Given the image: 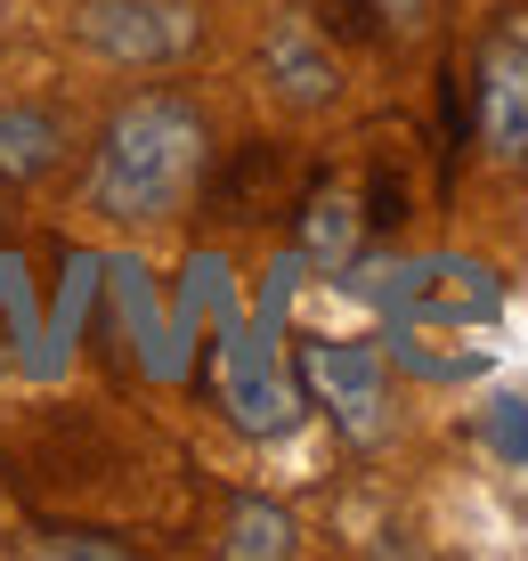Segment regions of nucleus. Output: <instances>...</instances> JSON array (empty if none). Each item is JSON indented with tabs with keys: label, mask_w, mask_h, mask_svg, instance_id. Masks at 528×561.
Masks as SVG:
<instances>
[{
	"label": "nucleus",
	"mask_w": 528,
	"mask_h": 561,
	"mask_svg": "<svg viewBox=\"0 0 528 561\" xmlns=\"http://www.w3.org/2000/svg\"><path fill=\"white\" fill-rule=\"evenodd\" d=\"M204 163H211L204 106L180 99V90H139L106 114V130L90 147V211H106L123 228L171 220L195 196Z\"/></svg>",
	"instance_id": "nucleus-1"
},
{
	"label": "nucleus",
	"mask_w": 528,
	"mask_h": 561,
	"mask_svg": "<svg viewBox=\"0 0 528 561\" xmlns=\"http://www.w3.org/2000/svg\"><path fill=\"white\" fill-rule=\"evenodd\" d=\"M366 301L382 309L390 325H480V318H496L504 309V285L487 277L480 261H463V253H439V261H406V268H375V277H349Z\"/></svg>",
	"instance_id": "nucleus-2"
},
{
	"label": "nucleus",
	"mask_w": 528,
	"mask_h": 561,
	"mask_svg": "<svg viewBox=\"0 0 528 561\" xmlns=\"http://www.w3.org/2000/svg\"><path fill=\"white\" fill-rule=\"evenodd\" d=\"M472 130L496 163L528 171V9L496 16L472 57Z\"/></svg>",
	"instance_id": "nucleus-3"
},
{
	"label": "nucleus",
	"mask_w": 528,
	"mask_h": 561,
	"mask_svg": "<svg viewBox=\"0 0 528 561\" xmlns=\"http://www.w3.org/2000/svg\"><path fill=\"white\" fill-rule=\"evenodd\" d=\"M195 0H73V42L106 66H171L195 49Z\"/></svg>",
	"instance_id": "nucleus-4"
},
{
	"label": "nucleus",
	"mask_w": 528,
	"mask_h": 561,
	"mask_svg": "<svg viewBox=\"0 0 528 561\" xmlns=\"http://www.w3.org/2000/svg\"><path fill=\"white\" fill-rule=\"evenodd\" d=\"M301 382L318 391V408L342 423L349 439H375L382 432V351L375 342H334V334H318V342H301Z\"/></svg>",
	"instance_id": "nucleus-5"
},
{
	"label": "nucleus",
	"mask_w": 528,
	"mask_h": 561,
	"mask_svg": "<svg viewBox=\"0 0 528 561\" xmlns=\"http://www.w3.org/2000/svg\"><path fill=\"white\" fill-rule=\"evenodd\" d=\"M261 73H268V90H277L285 106H301V114L342 99V66H334V49L318 42L309 16H277V25L261 33Z\"/></svg>",
	"instance_id": "nucleus-6"
},
{
	"label": "nucleus",
	"mask_w": 528,
	"mask_h": 561,
	"mask_svg": "<svg viewBox=\"0 0 528 561\" xmlns=\"http://www.w3.org/2000/svg\"><path fill=\"white\" fill-rule=\"evenodd\" d=\"M66 147H73L66 114H49L33 99H0V187H42L66 163Z\"/></svg>",
	"instance_id": "nucleus-7"
},
{
	"label": "nucleus",
	"mask_w": 528,
	"mask_h": 561,
	"mask_svg": "<svg viewBox=\"0 0 528 561\" xmlns=\"http://www.w3.org/2000/svg\"><path fill=\"white\" fill-rule=\"evenodd\" d=\"M220 382H228V415H237L244 432H285V423H292V399H285V382H277L268 342L228 334L220 342Z\"/></svg>",
	"instance_id": "nucleus-8"
},
{
	"label": "nucleus",
	"mask_w": 528,
	"mask_h": 561,
	"mask_svg": "<svg viewBox=\"0 0 528 561\" xmlns=\"http://www.w3.org/2000/svg\"><path fill=\"white\" fill-rule=\"evenodd\" d=\"M358 228H366V211L349 204V196H318V204L301 211V261L342 268V261H349V244H358Z\"/></svg>",
	"instance_id": "nucleus-9"
},
{
	"label": "nucleus",
	"mask_w": 528,
	"mask_h": 561,
	"mask_svg": "<svg viewBox=\"0 0 528 561\" xmlns=\"http://www.w3.org/2000/svg\"><path fill=\"white\" fill-rule=\"evenodd\" d=\"M228 553H244V561L292 553V520L277 505H237V520H228Z\"/></svg>",
	"instance_id": "nucleus-10"
},
{
	"label": "nucleus",
	"mask_w": 528,
	"mask_h": 561,
	"mask_svg": "<svg viewBox=\"0 0 528 561\" xmlns=\"http://www.w3.org/2000/svg\"><path fill=\"white\" fill-rule=\"evenodd\" d=\"M480 432H487V448H496L504 463H520L528 472V399H487V415H480Z\"/></svg>",
	"instance_id": "nucleus-11"
},
{
	"label": "nucleus",
	"mask_w": 528,
	"mask_h": 561,
	"mask_svg": "<svg viewBox=\"0 0 528 561\" xmlns=\"http://www.w3.org/2000/svg\"><path fill=\"white\" fill-rule=\"evenodd\" d=\"M33 553H90V561H130L123 537L106 529H33Z\"/></svg>",
	"instance_id": "nucleus-12"
},
{
	"label": "nucleus",
	"mask_w": 528,
	"mask_h": 561,
	"mask_svg": "<svg viewBox=\"0 0 528 561\" xmlns=\"http://www.w3.org/2000/svg\"><path fill=\"white\" fill-rule=\"evenodd\" d=\"M349 9L382 16V25H415V0H349Z\"/></svg>",
	"instance_id": "nucleus-13"
}]
</instances>
